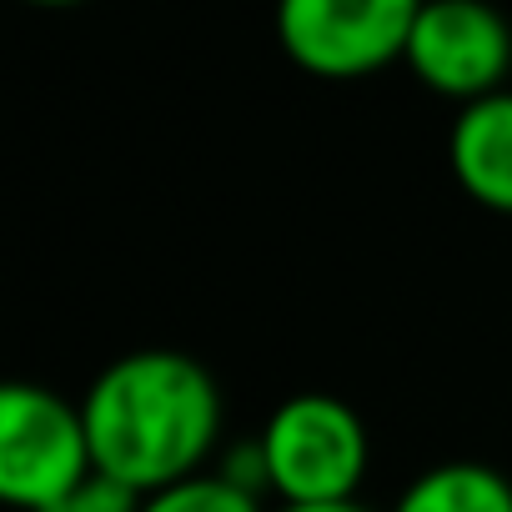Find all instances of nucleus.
Returning a JSON list of instances; mask_svg holds the SVG:
<instances>
[{
	"instance_id": "f257e3e1",
	"label": "nucleus",
	"mask_w": 512,
	"mask_h": 512,
	"mask_svg": "<svg viewBox=\"0 0 512 512\" xmlns=\"http://www.w3.org/2000/svg\"><path fill=\"white\" fill-rule=\"evenodd\" d=\"M96 477L151 497L206 472L221 442V387L201 357L141 347L111 357L81 397Z\"/></svg>"
},
{
	"instance_id": "f03ea898",
	"label": "nucleus",
	"mask_w": 512,
	"mask_h": 512,
	"mask_svg": "<svg viewBox=\"0 0 512 512\" xmlns=\"http://www.w3.org/2000/svg\"><path fill=\"white\" fill-rule=\"evenodd\" d=\"M256 442L267 457V492H277L282 507L357 502V487L372 467L362 412L332 392H297L277 402Z\"/></svg>"
},
{
	"instance_id": "7ed1b4c3",
	"label": "nucleus",
	"mask_w": 512,
	"mask_h": 512,
	"mask_svg": "<svg viewBox=\"0 0 512 512\" xmlns=\"http://www.w3.org/2000/svg\"><path fill=\"white\" fill-rule=\"evenodd\" d=\"M96 477L81 402L11 382L0 392V497L16 512H46Z\"/></svg>"
},
{
	"instance_id": "20e7f679",
	"label": "nucleus",
	"mask_w": 512,
	"mask_h": 512,
	"mask_svg": "<svg viewBox=\"0 0 512 512\" xmlns=\"http://www.w3.org/2000/svg\"><path fill=\"white\" fill-rule=\"evenodd\" d=\"M422 0H277L287 61L322 81H362L407 56Z\"/></svg>"
},
{
	"instance_id": "39448f33",
	"label": "nucleus",
	"mask_w": 512,
	"mask_h": 512,
	"mask_svg": "<svg viewBox=\"0 0 512 512\" xmlns=\"http://www.w3.org/2000/svg\"><path fill=\"white\" fill-rule=\"evenodd\" d=\"M402 61L432 96L472 106L492 91H507L512 26L487 0H422Z\"/></svg>"
},
{
	"instance_id": "423d86ee",
	"label": "nucleus",
	"mask_w": 512,
	"mask_h": 512,
	"mask_svg": "<svg viewBox=\"0 0 512 512\" xmlns=\"http://www.w3.org/2000/svg\"><path fill=\"white\" fill-rule=\"evenodd\" d=\"M447 166L467 201L512 216V91L457 106L447 131Z\"/></svg>"
},
{
	"instance_id": "0eeeda50",
	"label": "nucleus",
	"mask_w": 512,
	"mask_h": 512,
	"mask_svg": "<svg viewBox=\"0 0 512 512\" xmlns=\"http://www.w3.org/2000/svg\"><path fill=\"white\" fill-rule=\"evenodd\" d=\"M392 512H512V477L487 462L452 457V462L422 467L397 492Z\"/></svg>"
},
{
	"instance_id": "6e6552de",
	"label": "nucleus",
	"mask_w": 512,
	"mask_h": 512,
	"mask_svg": "<svg viewBox=\"0 0 512 512\" xmlns=\"http://www.w3.org/2000/svg\"><path fill=\"white\" fill-rule=\"evenodd\" d=\"M141 512H267V507H262V492L231 482L226 472H196L186 482H171L141 497Z\"/></svg>"
},
{
	"instance_id": "1a4fd4ad",
	"label": "nucleus",
	"mask_w": 512,
	"mask_h": 512,
	"mask_svg": "<svg viewBox=\"0 0 512 512\" xmlns=\"http://www.w3.org/2000/svg\"><path fill=\"white\" fill-rule=\"evenodd\" d=\"M46 512H141V497L126 492V487H116L111 477H91L86 487H76L71 497H61Z\"/></svg>"
},
{
	"instance_id": "9d476101",
	"label": "nucleus",
	"mask_w": 512,
	"mask_h": 512,
	"mask_svg": "<svg viewBox=\"0 0 512 512\" xmlns=\"http://www.w3.org/2000/svg\"><path fill=\"white\" fill-rule=\"evenodd\" d=\"M277 512H372L362 502H327V507H277Z\"/></svg>"
},
{
	"instance_id": "9b49d317",
	"label": "nucleus",
	"mask_w": 512,
	"mask_h": 512,
	"mask_svg": "<svg viewBox=\"0 0 512 512\" xmlns=\"http://www.w3.org/2000/svg\"><path fill=\"white\" fill-rule=\"evenodd\" d=\"M31 6H76V0H31Z\"/></svg>"
}]
</instances>
